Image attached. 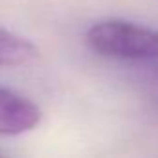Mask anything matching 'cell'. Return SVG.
<instances>
[{"label": "cell", "instance_id": "cell-1", "mask_svg": "<svg viewBox=\"0 0 158 158\" xmlns=\"http://www.w3.org/2000/svg\"><path fill=\"white\" fill-rule=\"evenodd\" d=\"M86 45L104 58L125 61L158 60V30L123 19L95 23L86 32Z\"/></svg>", "mask_w": 158, "mask_h": 158}, {"label": "cell", "instance_id": "cell-3", "mask_svg": "<svg viewBox=\"0 0 158 158\" xmlns=\"http://www.w3.org/2000/svg\"><path fill=\"white\" fill-rule=\"evenodd\" d=\"M37 56L39 48L30 39L0 26V67H23Z\"/></svg>", "mask_w": 158, "mask_h": 158}, {"label": "cell", "instance_id": "cell-2", "mask_svg": "<svg viewBox=\"0 0 158 158\" xmlns=\"http://www.w3.org/2000/svg\"><path fill=\"white\" fill-rule=\"evenodd\" d=\"M41 123V110L30 99L0 88V136H21Z\"/></svg>", "mask_w": 158, "mask_h": 158}]
</instances>
